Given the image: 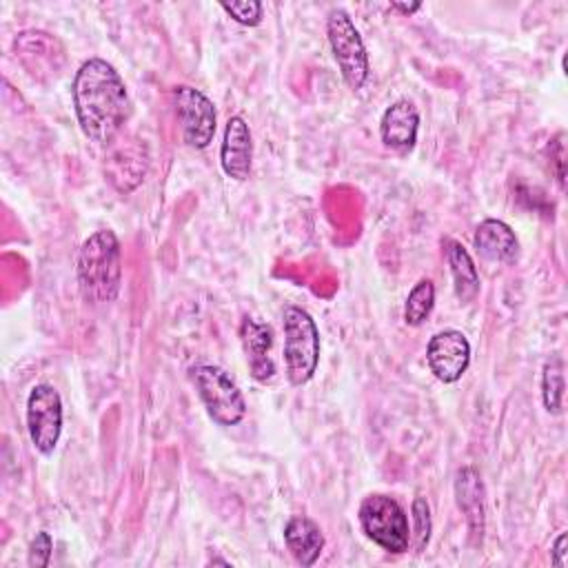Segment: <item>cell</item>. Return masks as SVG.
<instances>
[{"label": "cell", "mask_w": 568, "mask_h": 568, "mask_svg": "<svg viewBox=\"0 0 568 568\" xmlns=\"http://www.w3.org/2000/svg\"><path fill=\"white\" fill-rule=\"evenodd\" d=\"M326 36L333 51V58L339 67V73L344 82L357 91L368 80V53L364 47V40L351 20V16L344 9H333L326 18Z\"/></svg>", "instance_id": "8992f818"}, {"label": "cell", "mask_w": 568, "mask_h": 568, "mask_svg": "<svg viewBox=\"0 0 568 568\" xmlns=\"http://www.w3.org/2000/svg\"><path fill=\"white\" fill-rule=\"evenodd\" d=\"M191 382L209 417L220 426H237L246 415V402L231 375L213 364H195L189 371Z\"/></svg>", "instance_id": "5b68a950"}, {"label": "cell", "mask_w": 568, "mask_h": 568, "mask_svg": "<svg viewBox=\"0 0 568 568\" xmlns=\"http://www.w3.org/2000/svg\"><path fill=\"white\" fill-rule=\"evenodd\" d=\"M442 246H444L446 264L453 275V286H455L457 300L459 302L475 300L479 293V273H477V266H475L470 253L464 248L462 242L450 240V237H446L442 242Z\"/></svg>", "instance_id": "e0dca14e"}, {"label": "cell", "mask_w": 568, "mask_h": 568, "mask_svg": "<svg viewBox=\"0 0 568 568\" xmlns=\"http://www.w3.org/2000/svg\"><path fill=\"white\" fill-rule=\"evenodd\" d=\"M357 517L364 535L382 550L393 555L408 550L410 546L408 517L397 499L382 493L368 495L362 499Z\"/></svg>", "instance_id": "277c9868"}, {"label": "cell", "mask_w": 568, "mask_h": 568, "mask_svg": "<svg viewBox=\"0 0 568 568\" xmlns=\"http://www.w3.org/2000/svg\"><path fill=\"white\" fill-rule=\"evenodd\" d=\"M419 131V111L410 100L393 102L379 122L382 142L399 153H406L415 146Z\"/></svg>", "instance_id": "7c38bea8"}, {"label": "cell", "mask_w": 568, "mask_h": 568, "mask_svg": "<svg viewBox=\"0 0 568 568\" xmlns=\"http://www.w3.org/2000/svg\"><path fill=\"white\" fill-rule=\"evenodd\" d=\"M410 513H413V535H410V544L417 552H422L426 546H428V539H430V530H433V521H430V508H428V501L424 497H415L413 499V506H410Z\"/></svg>", "instance_id": "ffe728a7"}, {"label": "cell", "mask_w": 568, "mask_h": 568, "mask_svg": "<svg viewBox=\"0 0 568 568\" xmlns=\"http://www.w3.org/2000/svg\"><path fill=\"white\" fill-rule=\"evenodd\" d=\"M561 138H564V135H559V138L555 140V153H550V155H552L555 162H557V180H559V186L564 189L566 171H564V142H561Z\"/></svg>", "instance_id": "cb8c5ba5"}, {"label": "cell", "mask_w": 568, "mask_h": 568, "mask_svg": "<svg viewBox=\"0 0 568 568\" xmlns=\"http://www.w3.org/2000/svg\"><path fill=\"white\" fill-rule=\"evenodd\" d=\"M473 246L488 262H513L519 253L515 231L501 220H484L473 235Z\"/></svg>", "instance_id": "9a60e30c"}, {"label": "cell", "mask_w": 568, "mask_h": 568, "mask_svg": "<svg viewBox=\"0 0 568 568\" xmlns=\"http://www.w3.org/2000/svg\"><path fill=\"white\" fill-rule=\"evenodd\" d=\"M51 550H53L51 535L44 532V530L36 532V537H33L31 544H29V557H27L29 566H31V568H44V566H49V561H51Z\"/></svg>", "instance_id": "7402d4cb"}, {"label": "cell", "mask_w": 568, "mask_h": 568, "mask_svg": "<svg viewBox=\"0 0 568 568\" xmlns=\"http://www.w3.org/2000/svg\"><path fill=\"white\" fill-rule=\"evenodd\" d=\"M75 275L84 302L98 306L118 297L122 284V248L111 229L95 231L82 242Z\"/></svg>", "instance_id": "7a4b0ae2"}, {"label": "cell", "mask_w": 568, "mask_h": 568, "mask_svg": "<svg viewBox=\"0 0 568 568\" xmlns=\"http://www.w3.org/2000/svg\"><path fill=\"white\" fill-rule=\"evenodd\" d=\"M433 306H435V286L430 280L424 277L410 288L404 302V322L408 326H422L428 320Z\"/></svg>", "instance_id": "ac0fdd59"}, {"label": "cell", "mask_w": 568, "mask_h": 568, "mask_svg": "<svg viewBox=\"0 0 568 568\" xmlns=\"http://www.w3.org/2000/svg\"><path fill=\"white\" fill-rule=\"evenodd\" d=\"M284 368L293 386H304L317 371L320 331L315 320L302 306H284Z\"/></svg>", "instance_id": "3957f363"}, {"label": "cell", "mask_w": 568, "mask_h": 568, "mask_svg": "<svg viewBox=\"0 0 568 568\" xmlns=\"http://www.w3.org/2000/svg\"><path fill=\"white\" fill-rule=\"evenodd\" d=\"M220 164H222V171L237 182H244L251 175L253 138L242 115H231L226 120L224 138L220 146Z\"/></svg>", "instance_id": "8fae6325"}, {"label": "cell", "mask_w": 568, "mask_h": 568, "mask_svg": "<svg viewBox=\"0 0 568 568\" xmlns=\"http://www.w3.org/2000/svg\"><path fill=\"white\" fill-rule=\"evenodd\" d=\"M566 541H568V535L566 532H559V537L555 539L552 548H550V561L557 566V568H564L566 566Z\"/></svg>", "instance_id": "603a6c76"}, {"label": "cell", "mask_w": 568, "mask_h": 568, "mask_svg": "<svg viewBox=\"0 0 568 568\" xmlns=\"http://www.w3.org/2000/svg\"><path fill=\"white\" fill-rule=\"evenodd\" d=\"M564 397V364L559 357H550L541 373V399L548 413H561Z\"/></svg>", "instance_id": "d6986e66"}, {"label": "cell", "mask_w": 568, "mask_h": 568, "mask_svg": "<svg viewBox=\"0 0 568 568\" xmlns=\"http://www.w3.org/2000/svg\"><path fill=\"white\" fill-rule=\"evenodd\" d=\"M240 339L246 353V364L257 382H271L275 377V362L271 359V346H273V331L271 326L255 322L251 317H244L240 324Z\"/></svg>", "instance_id": "5bb4252c"}, {"label": "cell", "mask_w": 568, "mask_h": 568, "mask_svg": "<svg viewBox=\"0 0 568 568\" xmlns=\"http://www.w3.org/2000/svg\"><path fill=\"white\" fill-rule=\"evenodd\" d=\"M455 501L459 510L466 515V526L470 541L475 546L481 544L484 537V484L479 473L473 466H464L455 475Z\"/></svg>", "instance_id": "4fadbf2b"}, {"label": "cell", "mask_w": 568, "mask_h": 568, "mask_svg": "<svg viewBox=\"0 0 568 568\" xmlns=\"http://www.w3.org/2000/svg\"><path fill=\"white\" fill-rule=\"evenodd\" d=\"M27 430L40 455H51L62 435V399L51 384H36L27 397Z\"/></svg>", "instance_id": "52a82bcc"}, {"label": "cell", "mask_w": 568, "mask_h": 568, "mask_svg": "<svg viewBox=\"0 0 568 568\" xmlns=\"http://www.w3.org/2000/svg\"><path fill=\"white\" fill-rule=\"evenodd\" d=\"M235 22L244 27H257L262 22V2L242 0V2H222L220 4Z\"/></svg>", "instance_id": "44dd1931"}, {"label": "cell", "mask_w": 568, "mask_h": 568, "mask_svg": "<svg viewBox=\"0 0 568 568\" xmlns=\"http://www.w3.org/2000/svg\"><path fill=\"white\" fill-rule=\"evenodd\" d=\"M390 9L402 11L404 16H410V13L419 11V9H422V4H419V2H410V4H406V2H390Z\"/></svg>", "instance_id": "d4e9b609"}, {"label": "cell", "mask_w": 568, "mask_h": 568, "mask_svg": "<svg viewBox=\"0 0 568 568\" xmlns=\"http://www.w3.org/2000/svg\"><path fill=\"white\" fill-rule=\"evenodd\" d=\"M13 51L27 73L40 82L55 80L67 62L62 42L40 29L20 31L13 40Z\"/></svg>", "instance_id": "9c48e42d"}, {"label": "cell", "mask_w": 568, "mask_h": 568, "mask_svg": "<svg viewBox=\"0 0 568 568\" xmlns=\"http://www.w3.org/2000/svg\"><path fill=\"white\" fill-rule=\"evenodd\" d=\"M284 544L297 564L313 566L320 559L326 539L313 519L295 515L284 526Z\"/></svg>", "instance_id": "2e32d148"}, {"label": "cell", "mask_w": 568, "mask_h": 568, "mask_svg": "<svg viewBox=\"0 0 568 568\" xmlns=\"http://www.w3.org/2000/svg\"><path fill=\"white\" fill-rule=\"evenodd\" d=\"M73 106L80 131L93 144L106 146L122 131L131 113L124 80L102 58H89L73 78Z\"/></svg>", "instance_id": "6da1fadb"}, {"label": "cell", "mask_w": 568, "mask_h": 568, "mask_svg": "<svg viewBox=\"0 0 568 568\" xmlns=\"http://www.w3.org/2000/svg\"><path fill=\"white\" fill-rule=\"evenodd\" d=\"M426 362L439 382H457L470 364V344L466 335L457 328H444L435 333L426 346Z\"/></svg>", "instance_id": "30bf717a"}, {"label": "cell", "mask_w": 568, "mask_h": 568, "mask_svg": "<svg viewBox=\"0 0 568 568\" xmlns=\"http://www.w3.org/2000/svg\"><path fill=\"white\" fill-rule=\"evenodd\" d=\"M175 115L182 126V138L191 149H206L215 135L217 115L213 102L195 87L180 84L173 89Z\"/></svg>", "instance_id": "ba28073f"}]
</instances>
